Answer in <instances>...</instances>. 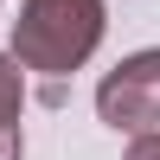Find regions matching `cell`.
Here are the masks:
<instances>
[{"instance_id":"277c9868","label":"cell","mask_w":160,"mask_h":160,"mask_svg":"<svg viewBox=\"0 0 160 160\" xmlns=\"http://www.w3.org/2000/svg\"><path fill=\"white\" fill-rule=\"evenodd\" d=\"M122 160H160V135H135V148H128Z\"/></svg>"},{"instance_id":"7a4b0ae2","label":"cell","mask_w":160,"mask_h":160,"mask_svg":"<svg viewBox=\"0 0 160 160\" xmlns=\"http://www.w3.org/2000/svg\"><path fill=\"white\" fill-rule=\"evenodd\" d=\"M96 115L109 128H122V135H154L160 128V45L122 58L96 83Z\"/></svg>"},{"instance_id":"6da1fadb","label":"cell","mask_w":160,"mask_h":160,"mask_svg":"<svg viewBox=\"0 0 160 160\" xmlns=\"http://www.w3.org/2000/svg\"><path fill=\"white\" fill-rule=\"evenodd\" d=\"M102 0H19L13 19V64L19 71L64 77L77 64H90V51L102 45Z\"/></svg>"},{"instance_id":"5b68a950","label":"cell","mask_w":160,"mask_h":160,"mask_svg":"<svg viewBox=\"0 0 160 160\" xmlns=\"http://www.w3.org/2000/svg\"><path fill=\"white\" fill-rule=\"evenodd\" d=\"M0 160H19V128H0Z\"/></svg>"},{"instance_id":"3957f363","label":"cell","mask_w":160,"mask_h":160,"mask_svg":"<svg viewBox=\"0 0 160 160\" xmlns=\"http://www.w3.org/2000/svg\"><path fill=\"white\" fill-rule=\"evenodd\" d=\"M19 115H26V71L0 51V128H19Z\"/></svg>"}]
</instances>
